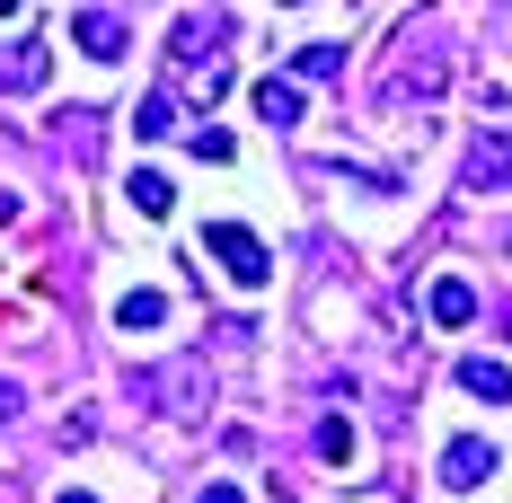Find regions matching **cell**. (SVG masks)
<instances>
[{"label": "cell", "instance_id": "30bf717a", "mask_svg": "<svg viewBox=\"0 0 512 503\" xmlns=\"http://www.w3.org/2000/svg\"><path fill=\"white\" fill-rule=\"evenodd\" d=\"M142 389H168V398H159V406H177V415H186V406L204 398L212 380H204V362H177V371H159V380H142Z\"/></svg>", "mask_w": 512, "mask_h": 503}, {"label": "cell", "instance_id": "5b68a950", "mask_svg": "<svg viewBox=\"0 0 512 503\" xmlns=\"http://www.w3.org/2000/svg\"><path fill=\"white\" fill-rule=\"evenodd\" d=\"M71 45L89 53V62H124V18H106V9H80V18H71Z\"/></svg>", "mask_w": 512, "mask_h": 503}, {"label": "cell", "instance_id": "9a60e30c", "mask_svg": "<svg viewBox=\"0 0 512 503\" xmlns=\"http://www.w3.org/2000/svg\"><path fill=\"white\" fill-rule=\"evenodd\" d=\"M318 459H327V468H354V424H345V415L318 424Z\"/></svg>", "mask_w": 512, "mask_h": 503}, {"label": "cell", "instance_id": "2e32d148", "mask_svg": "<svg viewBox=\"0 0 512 503\" xmlns=\"http://www.w3.org/2000/svg\"><path fill=\"white\" fill-rule=\"evenodd\" d=\"M18 406H27V398H18V380H0V424H9Z\"/></svg>", "mask_w": 512, "mask_h": 503}, {"label": "cell", "instance_id": "e0dca14e", "mask_svg": "<svg viewBox=\"0 0 512 503\" xmlns=\"http://www.w3.org/2000/svg\"><path fill=\"white\" fill-rule=\"evenodd\" d=\"M195 503H248V495H239V486H204Z\"/></svg>", "mask_w": 512, "mask_h": 503}, {"label": "cell", "instance_id": "4fadbf2b", "mask_svg": "<svg viewBox=\"0 0 512 503\" xmlns=\"http://www.w3.org/2000/svg\"><path fill=\"white\" fill-rule=\"evenodd\" d=\"M292 80H345V45H301L292 53Z\"/></svg>", "mask_w": 512, "mask_h": 503}, {"label": "cell", "instance_id": "52a82bcc", "mask_svg": "<svg viewBox=\"0 0 512 503\" xmlns=\"http://www.w3.org/2000/svg\"><path fill=\"white\" fill-rule=\"evenodd\" d=\"M460 389H468V398H486V406H504L512 398V371H504V362H486V353H468V362H460Z\"/></svg>", "mask_w": 512, "mask_h": 503}, {"label": "cell", "instance_id": "ac0fdd59", "mask_svg": "<svg viewBox=\"0 0 512 503\" xmlns=\"http://www.w3.org/2000/svg\"><path fill=\"white\" fill-rule=\"evenodd\" d=\"M53 503H98V495H80V486H62V495H53Z\"/></svg>", "mask_w": 512, "mask_h": 503}, {"label": "cell", "instance_id": "ba28073f", "mask_svg": "<svg viewBox=\"0 0 512 503\" xmlns=\"http://www.w3.org/2000/svg\"><path fill=\"white\" fill-rule=\"evenodd\" d=\"M424 309H433V318H442V327H468V318H477V292H468L460 274H442V283H433V292H424Z\"/></svg>", "mask_w": 512, "mask_h": 503}, {"label": "cell", "instance_id": "6da1fadb", "mask_svg": "<svg viewBox=\"0 0 512 503\" xmlns=\"http://www.w3.org/2000/svg\"><path fill=\"white\" fill-rule=\"evenodd\" d=\"M204 256H221V274H230L239 292H265V283H274V256H265V239H256L248 221H212Z\"/></svg>", "mask_w": 512, "mask_h": 503}, {"label": "cell", "instance_id": "277c9868", "mask_svg": "<svg viewBox=\"0 0 512 503\" xmlns=\"http://www.w3.org/2000/svg\"><path fill=\"white\" fill-rule=\"evenodd\" d=\"M45 71H53V45H36V36H18V45H0V89H45Z\"/></svg>", "mask_w": 512, "mask_h": 503}, {"label": "cell", "instance_id": "3957f363", "mask_svg": "<svg viewBox=\"0 0 512 503\" xmlns=\"http://www.w3.org/2000/svg\"><path fill=\"white\" fill-rule=\"evenodd\" d=\"M468 186L477 195H504L512 186V133H477L468 142Z\"/></svg>", "mask_w": 512, "mask_h": 503}, {"label": "cell", "instance_id": "9c48e42d", "mask_svg": "<svg viewBox=\"0 0 512 503\" xmlns=\"http://www.w3.org/2000/svg\"><path fill=\"white\" fill-rule=\"evenodd\" d=\"M53 142H71V159H98V106H62L53 115Z\"/></svg>", "mask_w": 512, "mask_h": 503}, {"label": "cell", "instance_id": "8992f818", "mask_svg": "<svg viewBox=\"0 0 512 503\" xmlns=\"http://www.w3.org/2000/svg\"><path fill=\"white\" fill-rule=\"evenodd\" d=\"M256 115H265L274 133H292V124H301V80H256Z\"/></svg>", "mask_w": 512, "mask_h": 503}, {"label": "cell", "instance_id": "7a4b0ae2", "mask_svg": "<svg viewBox=\"0 0 512 503\" xmlns=\"http://www.w3.org/2000/svg\"><path fill=\"white\" fill-rule=\"evenodd\" d=\"M495 468H504V451H495V442H477V433H460V442L442 451V486H451V495H477Z\"/></svg>", "mask_w": 512, "mask_h": 503}, {"label": "cell", "instance_id": "7c38bea8", "mask_svg": "<svg viewBox=\"0 0 512 503\" xmlns=\"http://www.w3.org/2000/svg\"><path fill=\"white\" fill-rule=\"evenodd\" d=\"M159 318H168V292H124V301H115V327H124V336H142Z\"/></svg>", "mask_w": 512, "mask_h": 503}, {"label": "cell", "instance_id": "5bb4252c", "mask_svg": "<svg viewBox=\"0 0 512 503\" xmlns=\"http://www.w3.org/2000/svg\"><path fill=\"white\" fill-rule=\"evenodd\" d=\"M133 133H142V142H159V133H177V98H168V89H151V98L133 106Z\"/></svg>", "mask_w": 512, "mask_h": 503}, {"label": "cell", "instance_id": "8fae6325", "mask_svg": "<svg viewBox=\"0 0 512 503\" xmlns=\"http://www.w3.org/2000/svg\"><path fill=\"white\" fill-rule=\"evenodd\" d=\"M124 195H133V212H142V221H168V203H177V186H168L159 168H133V186H124Z\"/></svg>", "mask_w": 512, "mask_h": 503}, {"label": "cell", "instance_id": "d6986e66", "mask_svg": "<svg viewBox=\"0 0 512 503\" xmlns=\"http://www.w3.org/2000/svg\"><path fill=\"white\" fill-rule=\"evenodd\" d=\"M9 9H18V0H0V18H9Z\"/></svg>", "mask_w": 512, "mask_h": 503}, {"label": "cell", "instance_id": "ffe728a7", "mask_svg": "<svg viewBox=\"0 0 512 503\" xmlns=\"http://www.w3.org/2000/svg\"><path fill=\"white\" fill-rule=\"evenodd\" d=\"M283 9H301V0H283Z\"/></svg>", "mask_w": 512, "mask_h": 503}]
</instances>
